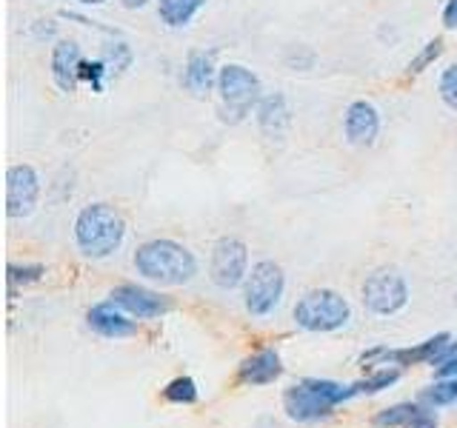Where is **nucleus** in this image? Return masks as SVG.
Here are the masks:
<instances>
[{
	"label": "nucleus",
	"mask_w": 457,
	"mask_h": 428,
	"mask_svg": "<svg viewBox=\"0 0 457 428\" xmlns=\"http://www.w3.org/2000/svg\"><path fill=\"white\" fill-rule=\"evenodd\" d=\"M209 277L218 289L228 292L246 283L249 277V246L240 237H220L212 246Z\"/></svg>",
	"instance_id": "nucleus-8"
},
{
	"label": "nucleus",
	"mask_w": 457,
	"mask_h": 428,
	"mask_svg": "<svg viewBox=\"0 0 457 428\" xmlns=\"http://www.w3.org/2000/svg\"><path fill=\"white\" fill-rule=\"evenodd\" d=\"M104 61L109 66V75H123V71L132 66V49H129L126 40H114L106 46Z\"/></svg>",
	"instance_id": "nucleus-24"
},
{
	"label": "nucleus",
	"mask_w": 457,
	"mask_h": 428,
	"mask_svg": "<svg viewBox=\"0 0 457 428\" xmlns=\"http://www.w3.org/2000/svg\"><path fill=\"white\" fill-rule=\"evenodd\" d=\"M440 54H443V37H435V40H428L426 46L411 57L409 66H406V75L409 78H418L423 75L426 69H432L435 61H440Z\"/></svg>",
	"instance_id": "nucleus-23"
},
{
	"label": "nucleus",
	"mask_w": 457,
	"mask_h": 428,
	"mask_svg": "<svg viewBox=\"0 0 457 428\" xmlns=\"http://www.w3.org/2000/svg\"><path fill=\"white\" fill-rule=\"evenodd\" d=\"M354 399L352 383L343 385L335 380H320V377H306L295 385H289L283 394V408L295 423H318L328 417L337 406Z\"/></svg>",
	"instance_id": "nucleus-2"
},
{
	"label": "nucleus",
	"mask_w": 457,
	"mask_h": 428,
	"mask_svg": "<svg viewBox=\"0 0 457 428\" xmlns=\"http://www.w3.org/2000/svg\"><path fill=\"white\" fill-rule=\"evenodd\" d=\"M83 52H80V43L63 37L57 40L52 46V57H49V69H52V80L61 92L71 95L78 92V83H80V66H83Z\"/></svg>",
	"instance_id": "nucleus-11"
},
{
	"label": "nucleus",
	"mask_w": 457,
	"mask_h": 428,
	"mask_svg": "<svg viewBox=\"0 0 457 428\" xmlns=\"http://www.w3.org/2000/svg\"><path fill=\"white\" fill-rule=\"evenodd\" d=\"M400 380V368L397 366H389V368H375L371 374H366L363 380L352 383L354 389V397H371V394H380L386 389H392V385Z\"/></svg>",
	"instance_id": "nucleus-19"
},
{
	"label": "nucleus",
	"mask_w": 457,
	"mask_h": 428,
	"mask_svg": "<svg viewBox=\"0 0 457 428\" xmlns=\"http://www.w3.org/2000/svg\"><path fill=\"white\" fill-rule=\"evenodd\" d=\"M120 4L126 6V9H143L149 4V0H120Z\"/></svg>",
	"instance_id": "nucleus-30"
},
{
	"label": "nucleus",
	"mask_w": 457,
	"mask_h": 428,
	"mask_svg": "<svg viewBox=\"0 0 457 428\" xmlns=\"http://www.w3.org/2000/svg\"><path fill=\"white\" fill-rule=\"evenodd\" d=\"M437 92H440L443 103H446L452 111H457V63L443 69V75L437 80Z\"/></svg>",
	"instance_id": "nucleus-26"
},
{
	"label": "nucleus",
	"mask_w": 457,
	"mask_h": 428,
	"mask_svg": "<svg viewBox=\"0 0 457 428\" xmlns=\"http://www.w3.org/2000/svg\"><path fill=\"white\" fill-rule=\"evenodd\" d=\"M132 263L143 280L157 285H183L192 283L197 275V257L183 243L169 237H157L137 246Z\"/></svg>",
	"instance_id": "nucleus-1"
},
{
	"label": "nucleus",
	"mask_w": 457,
	"mask_h": 428,
	"mask_svg": "<svg viewBox=\"0 0 457 428\" xmlns=\"http://www.w3.org/2000/svg\"><path fill=\"white\" fill-rule=\"evenodd\" d=\"M218 111L223 123H243L249 114L257 109L263 97V86L261 78L254 75L252 69L240 66V63H226L220 66L218 75Z\"/></svg>",
	"instance_id": "nucleus-4"
},
{
	"label": "nucleus",
	"mask_w": 457,
	"mask_h": 428,
	"mask_svg": "<svg viewBox=\"0 0 457 428\" xmlns=\"http://www.w3.org/2000/svg\"><path fill=\"white\" fill-rule=\"evenodd\" d=\"M43 275H46V268H43L40 263H9L6 268V280H9V297L14 300V289L18 285H32L37 280H43Z\"/></svg>",
	"instance_id": "nucleus-22"
},
{
	"label": "nucleus",
	"mask_w": 457,
	"mask_h": 428,
	"mask_svg": "<svg viewBox=\"0 0 457 428\" xmlns=\"http://www.w3.org/2000/svg\"><path fill=\"white\" fill-rule=\"evenodd\" d=\"M292 317L297 328H303V332L328 334L352 320V306H349V300L335 289H312L295 303Z\"/></svg>",
	"instance_id": "nucleus-5"
},
{
	"label": "nucleus",
	"mask_w": 457,
	"mask_h": 428,
	"mask_svg": "<svg viewBox=\"0 0 457 428\" xmlns=\"http://www.w3.org/2000/svg\"><path fill=\"white\" fill-rule=\"evenodd\" d=\"M78 4H80V6H104L106 0H78Z\"/></svg>",
	"instance_id": "nucleus-31"
},
{
	"label": "nucleus",
	"mask_w": 457,
	"mask_h": 428,
	"mask_svg": "<svg viewBox=\"0 0 457 428\" xmlns=\"http://www.w3.org/2000/svg\"><path fill=\"white\" fill-rule=\"evenodd\" d=\"M432 368L437 377H457V342L454 340H452V346L437 357Z\"/></svg>",
	"instance_id": "nucleus-27"
},
{
	"label": "nucleus",
	"mask_w": 457,
	"mask_h": 428,
	"mask_svg": "<svg viewBox=\"0 0 457 428\" xmlns=\"http://www.w3.org/2000/svg\"><path fill=\"white\" fill-rule=\"evenodd\" d=\"M411 428H437V420H426V423H418V425H411Z\"/></svg>",
	"instance_id": "nucleus-32"
},
{
	"label": "nucleus",
	"mask_w": 457,
	"mask_h": 428,
	"mask_svg": "<svg viewBox=\"0 0 457 428\" xmlns=\"http://www.w3.org/2000/svg\"><path fill=\"white\" fill-rule=\"evenodd\" d=\"M86 323H89V328H92L95 334L109 337V340L132 337L137 332V323H135L132 314H126L123 309H118V306L112 303V300L92 306L89 314H86Z\"/></svg>",
	"instance_id": "nucleus-13"
},
{
	"label": "nucleus",
	"mask_w": 457,
	"mask_h": 428,
	"mask_svg": "<svg viewBox=\"0 0 457 428\" xmlns=\"http://www.w3.org/2000/svg\"><path fill=\"white\" fill-rule=\"evenodd\" d=\"M106 78H109V66L104 57H97V61H83L80 66V83L92 86V92H104L106 89Z\"/></svg>",
	"instance_id": "nucleus-25"
},
{
	"label": "nucleus",
	"mask_w": 457,
	"mask_h": 428,
	"mask_svg": "<svg viewBox=\"0 0 457 428\" xmlns=\"http://www.w3.org/2000/svg\"><path fill=\"white\" fill-rule=\"evenodd\" d=\"M109 300L118 309H123L126 314H132L135 320H157V317H163V314L171 311L169 297H163L154 289H146V285H137V283L114 285V289L109 292Z\"/></svg>",
	"instance_id": "nucleus-10"
},
{
	"label": "nucleus",
	"mask_w": 457,
	"mask_h": 428,
	"mask_svg": "<svg viewBox=\"0 0 457 428\" xmlns=\"http://www.w3.org/2000/svg\"><path fill=\"white\" fill-rule=\"evenodd\" d=\"M40 200V175L29 163H14L6 171V214L12 220L29 218Z\"/></svg>",
	"instance_id": "nucleus-9"
},
{
	"label": "nucleus",
	"mask_w": 457,
	"mask_h": 428,
	"mask_svg": "<svg viewBox=\"0 0 457 428\" xmlns=\"http://www.w3.org/2000/svg\"><path fill=\"white\" fill-rule=\"evenodd\" d=\"M204 6L206 0H157V18L169 29H183L197 18Z\"/></svg>",
	"instance_id": "nucleus-18"
},
{
	"label": "nucleus",
	"mask_w": 457,
	"mask_h": 428,
	"mask_svg": "<svg viewBox=\"0 0 457 428\" xmlns=\"http://www.w3.org/2000/svg\"><path fill=\"white\" fill-rule=\"evenodd\" d=\"M54 29H57V23L54 21H37L35 26H32V32H35V37H52L54 35Z\"/></svg>",
	"instance_id": "nucleus-29"
},
{
	"label": "nucleus",
	"mask_w": 457,
	"mask_h": 428,
	"mask_svg": "<svg viewBox=\"0 0 457 428\" xmlns=\"http://www.w3.org/2000/svg\"><path fill=\"white\" fill-rule=\"evenodd\" d=\"M343 135L352 146H371L380 135V111L369 100H354L343 114Z\"/></svg>",
	"instance_id": "nucleus-12"
},
{
	"label": "nucleus",
	"mask_w": 457,
	"mask_h": 428,
	"mask_svg": "<svg viewBox=\"0 0 457 428\" xmlns=\"http://www.w3.org/2000/svg\"><path fill=\"white\" fill-rule=\"evenodd\" d=\"M443 26L457 29V0H446V6H443Z\"/></svg>",
	"instance_id": "nucleus-28"
},
{
	"label": "nucleus",
	"mask_w": 457,
	"mask_h": 428,
	"mask_svg": "<svg viewBox=\"0 0 457 428\" xmlns=\"http://www.w3.org/2000/svg\"><path fill=\"white\" fill-rule=\"evenodd\" d=\"M218 75H220V69L214 66L212 52H192L186 57L180 80L186 86V92H192L195 97H206L212 89H218Z\"/></svg>",
	"instance_id": "nucleus-15"
},
{
	"label": "nucleus",
	"mask_w": 457,
	"mask_h": 428,
	"mask_svg": "<svg viewBox=\"0 0 457 428\" xmlns=\"http://www.w3.org/2000/svg\"><path fill=\"white\" fill-rule=\"evenodd\" d=\"M286 292V275L275 260H257L243 283V306L252 317H269L280 306Z\"/></svg>",
	"instance_id": "nucleus-6"
},
{
	"label": "nucleus",
	"mask_w": 457,
	"mask_h": 428,
	"mask_svg": "<svg viewBox=\"0 0 457 428\" xmlns=\"http://www.w3.org/2000/svg\"><path fill=\"white\" fill-rule=\"evenodd\" d=\"M435 420V408H428L426 403H395L389 408H380L375 417H371V425L375 428H411L418 423Z\"/></svg>",
	"instance_id": "nucleus-17"
},
{
	"label": "nucleus",
	"mask_w": 457,
	"mask_h": 428,
	"mask_svg": "<svg viewBox=\"0 0 457 428\" xmlns=\"http://www.w3.org/2000/svg\"><path fill=\"white\" fill-rule=\"evenodd\" d=\"M283 377V360L275 349H261L249 354L246 360L237 366V380L243 385H252V389H261V385H271L275 380Z\"/></svg>",
	"instance_id": "nucleus-14"
},
{
	"label": "nucleus",
	"mask_w": 457,
	"mask_h": 428,
	"mask_svg": "<svg viewBox=\"0 0 457 428\" xmlns=\"http://www.w3.org/2000/svg\"><path fill=\"white\" fill-rule=\"evenodd\" d=\"M420 403L428 408H446L457 403V377H437L428 389L420 391Z\"/></svg>",
	"instance_id": "nucleus-20"
},
{
	"label": "nucleus",
	"mask_w": 457,
	"mask_h": 428,
	"mask_svg": "<svg viewBox=\"0 0 457 428\" xmlns=\"http://www.w3.org/2000/svg\"><path fill=\"white\" fill-rule=\"evenodd\" d=\"M254 118H257V126H261V132L271 140H280L286 132H289L292 126V109H289V100L286 95L275 92V95H263L261 103L254 109Z\"/></svg>",
	"instance_id": "nucleus-16"
},
{
	"label": "nucleus",
	"mask_w": 457,
	"mask_h": 428,
	"mask_svg": "<svg viewBox=\"0 0 457 428\" xmlns=\"http://www.w3.org/2000/svg\"><path fill=\"white\" fill-rule=\"evenodd\" d=\"M197 397L200 391L192 377H175L171 383H166V389H163V399L171 406H195Z\"/></svg>",
	"instance_id": "nucleus-21"
},
{
	"label": "nucleus",
	"mask_w": 457,
	"mask_h": 428,
	"mask_svg": "<svg viewBox=\"0 0 457 428\" xmlns=\"http://www.w3.org/2000/svg\"><path fill=\"white\" fill-rule=\"evenodd\" d=\"M126 223L120 211L109 203H89L75 218V243L83 257L104 260L123 246Z\"/></svg>",
	"instance_id": "nucleus-3"
},
{
	"label": "nucleus",
	"mask_w": 457,
	"mask_h": 428,
	"mask_svg": "<svg viewBox=\"0 0 457 428\" xmlns=\"http://www.w3.org/2000/svg\"><path fill=\"white\" fill-rule=\"evenodd\" d=\"M363 306L378 317H392L409 303V285L395 268H378L363 280Z\"/></svg>",
	"instance_id": "nucleus-7"
}]
</instances>
